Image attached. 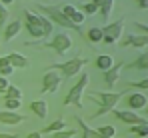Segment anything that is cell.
<instances>
[{
  "label": "cell",
  "mask_w": 148,
  "mask_h": 138,
  "mask_svg": "<svg viewBox=\"0 0 148 138\" xmlns=\"http://www.w3.org/2000/svg\"><path fill=\"white\" fill-rule=\"evenodd\" d=\"M100 30H102L104 36H110L112 40H118V38L122 36V30H124V18H118L116 22H112V24H106V26L100 28Z\"/></svg>",
  "instance_id": "obj_10"
},
{
  "label": "cell",
  "mask_w": 148,
  "mask_h": 138,
  "mask_svg": "<svg viewBox=\"0 0 148 138\" xmlns=\"http://www.w3.org/2000/svg\"><path fill=\"white\" fill-rule=\"evenodd\" d=\"M144 108H146V96L144 94L134 92V94L126 96V110L136 112V110H144Z\"/></svg>",
  "instance_id": "obj_9"
},
{
  "label": "cell",
  "mask_w": 148,
  "mask_h": 138,
  "mask_svg": "<svg viewBox=\"0 0 148 138\" xmlns=\"http://www.w3.org/2000/svg\"><path fill=\"white\" fill-rule=\"evenodd\" d=\"M96 132H98L100 136H106V138H114L116 136V128H114V126H100Z\"/></svg>",
  "instance_id": "obj_29"
},
{
  "label": "cell",
  "mask_w": 148,
  "mask_h": 138,
  "mask_svg": "<svg viewBox=\"0 0 148 138\" xmlns=\"http://www.w3.org/2000/svg\"><path fill=\"white\" fill-rule=\"evenodd\" d=\"M88 82H90V76H88L86 72H82V76L78 78V82H76L72 88H70V92L64 96V104H66V106H68V104H74V106H82V92L86 90Z\"/></svg>",
  "instance_id": "obj_4"
},
{
  "label": "cell",
  "mask_w": 148,
  "mask_h": 138,
  "mask_svg": "<svg viewBox=\"0 0 148 138\" xmlns=\"http://www.w3.org/2000/svg\"><path fill=\"white\" fill-rule=\"evenodd\" d=\"M74 134H76V132L68 128V130H58V132H54L52 138H74Z\"/></svg>",
  "instance_id": "obj_30"
},
{
  "label": "cell",
  "mask_w": 148,
  "mask_h": 138,
  "mask_svg": "<svg viewBox=\"0 0 148 138\" xmlns=\"http://www.w3.org/2000/svg\"><path fill=\"white\" fill-rule=\"evenodd\" d=\"M112 114L116 116L120 122H126L128 126H132V124H146V118H142L140 114H136L132 110H118V108H114Z\"/></svg>",
  "instance_id": "obj_8"
},
{
  "label": "cell",
  "mask_w": 148,
  "mask_h": 138,
  "mask_svg": "<svg viewBox=\"0 0 148 138\" xmlns=\"http://www.w3.org/2000/svg\"><path fill=\"white\" fill-rule=\"evenodd\" d=\"M124 96H126V90H120V92H88V98H92V100L98 102V110L92 114V118H98V116H104V114H108V112H112Z\"/></svg>",
  "instance_id": "obj_1"
},
{
  "label": "cell",
  "mask_w": 148,
  "mask_h": 138,
  "mask_svg": "<svg viewBox=\"0 0 148 138\" xmlns=\"http://www.w3.org/2000/svg\"><path fill=\"white\" fill-rule=\"evenodd\" d=\"M130 88H138V90H148V80H138V82H128Z\"/></svg>",
  "instance_id": "obj_31"
},
{
  "label": "cell",
  "mask_w": 148,
  "mask_h": 138,
  "mask_svg": "<svg viewBox=\"0 0 148 138\" xmlns=\"http://www.w3.org/2000/svg\"><path fill=\"white\" fill-rule=\"evenodd\" d=\"M4 66H8V58L6 56H0V68H4Z\"/></svg>",
  "instance_id": "obj_36"
},
{
  "label": "cell",
  "mask_w": 148,
  "mask_h": 138,
  "mask_svg": "<svg viewBox=\"0 0 148 138\" xmlns=\"http://www.w3.org/2000/svg\"><path fill=\"white\" fill-rule=\"evenodd\" d=\"M26 120L24 114L20 112H10V110H0V124H8V126H14V124H22Z\"/></svg>",
  "instance_id": "obj_14"
},
{
  "label": "cell",
  "mask_w": 148,
  "mask_h": 138,
  "mask_svg": "<svg viewBox=\"0 0 148 138\" xmlns=\"http://www.w3.org/2000/svg\"><path fill=\"white\" fill-rule=\"evenodd\" d=\"M128 68H138V70H146L148 68V54H140L132 64H128Z\"/></svg>",
  "instance_id": "obj_24"
},
{
  "label": "cell",
  "mask_w": 148,
  "mask_h": 138,
  "mask_svg": "<svg viewBox=\"0 0 148 138\" xmlns=\"http://www.w3.org/2000/svg\"><path fill=\"white\" fill-rule=\"evenodd\" d=\"M24 26L32 38H42V26H40L38 14H34L30 10H24Z\"/></svg>",
  "instance_id": "obj_6"
},
{
  "label": "cell",
  "mask_w": 148,
  "mask_h": 138,
  "mask_svg": "<svg viewBox=\"0 0 148 138\" xmlns=\"http://www.w3.org/2000/svg\"><path fill=\"white\" fill-rule=\"evenodd\" d=\"M88 64V58H72V60H66V62H56L52 64L48 70H58L62 74V78H72L76 74H80V70Z\"/></svg>",
  "instance_id": "obj_3"
},
{
  "label": "cell",
  "mask_w": 148,
  "mask_h": 138,
  "mask_svg": "<svg viewBox=\"0 0 148 138\" xmlns=\"http://www.w3.org/2000/svg\"><path fill=\"white\" fill-rule=\"evenodd\" d=\"M132 26H134V28H136V30H138V32H140L142 36H146V32H148V26H144L142 22H134Z\"/></svg>",
  "instance_id": "obj_33"
},
{
  "label": "cell",
  "mask_w": 148,
  "mask_h": 138,
  "mask_svg": "<svg viewBox=\"0 0 148 138\" xmlns=\"http://www.w3.org/2000/svg\"><path fill=\"white\" fill-rule=\"evenodd\" d=\"M38 18H40V26H42V38H48L52 28H54V24L50 22L46 16H42V14H38Z\"/></svg>",
  "instance_id": "obj_22"
},
{
  "label": "cell",
  "mask_w": 148,
  "mask_h": 138,
  "mask_svg": "<svg viewBox=\"0 0 148 138\" xmlns=\"http://www.w3.org/2000/svg\"><path fill=\"white\" fill-rule=\"evenodd\" d=\"M4 94V98H16V100H22V90L18 88V86H12V84H8V88L2 92Z\"/></svg>",
  "instance_id": "obj_23"
},
{
  "label": "cell",
  "mask_w": 148,
  "mask_h": 138,
  "mask_svg": "<svg viewBox=\"0 0 148 138\" xmlns=\"http://www.w3.org/2000/svg\"><path fill=\"white\" fill-rule=\"evenodd\" d=\"M6 20H8V8L0 2V26H4V24H6Z\"/></svg>",
  "instance_id": "obj_32"
},
{
  "label": "cell",
  "mask_w": 148,
  "mask_h": 138,
  "mask_svg": "<svg viewBox=\"0 0 148 138\" xmlns=\"http://www.w3.org/2000/svg\"><path fill=\"white\" fill-rule=\"evenodd\" d=\"M20 28H22V22H20V20H10V22L4 26V40L10 42V40L20 32Z\"/></svg>",
  "instance_id": "obj_16"
},
{
  "label": "cell",
  "mask_w": 148,
  "mask_h": 138,
  "mask_svg": "<svg viewBox=\"0 0 148 138\" xmlns=\"http://www.w3.org/2000/svg\"><path fill=\"white\" fill-rule=\"evenodd\" d=\"M0 94H2V90H0Z\"/></svg>",
  "instance_id": "obj_40"
},
{
  "label": "cell",
  "mask_w": 148,
  "mask_h": 138,
  "mask_svg": "<svg viewBox=\"0 0 148 138\" xmlns=\"http://www.w3.org/2000/svg\"><path fill=\"white\" fill-rule=\"evenodd\" d=\"M76 122H78V126H80V134H82V138H106V136H100L96 130H92L80 116H76Z\"/></svg>",
  "instance_id": "obj_17"
},
{
  "label": "cell",
  "mask_w": 148,
  "mask_h": 138,
  "mask_svg": "<svg viewBox=\"0 0 148 138\" xmlns=\"http://www.w3.org/2000/svg\"><path fill=\"white\" fill-rule=\"evenodd\" d=\"M26 138H42V134H40V132H30Z\"/></svg>",
  "instance_id": "obj_39"
},
{
  "label": "cell",
  "mask_w": 148,
  "mask_h": 138,
  "mask_svg": "<svg viewBox=\"0 0 148 138\" xmlns=\"http://www.w3.org/2000/svg\"><path fill=\"white\" fill-rule=\"evenodd\" d=\"M0 138H18L16 134H8V132H0Z\"/></svg>",
  "instance_id": "obj_38"
},
{
  "label": "cell",
  "mask_w": 148,
  "mask_h": 138,
  "mask_svg": "<svg viewBox=\"0 0 148 138\" xmlns=\"http://www.w3.org/2000/svg\"><path fill=\"white\" fill-rule=\"evenodd\" d=\"M18 108H20V100H16V98H4V110L18 112Z\"/></svg>",
  "instance_id": "obj_25"
},
{
  "label": "cell",
  "mask_w": 148,
  "mask_h": 138,
  "mask_svg": "<svg viewBox=\"0 0 148 138\" xmlns=\"http://www.w3.org/2000/svg\"><path fill=\"white\" fill-rule=\"evenodd\" d=\"M148 44V38L146 36H142V34H126L122 38V42L120 46L126 48V46H134V48H146Z\"/></svg>",
  "instance_id": "obj_13"
},
{
  "label": "cell",
  "mask_w": 148,
  "mask_h": 138,
  "mask_svg": "<svg viewBox=\"0 0 148 138\" xmlns=\"http://www.w3.org/2000/svg\"><path fill=\"white\" fill-rule=\"evenodd\" d=\"M122 68H124V62H116V64H112L110 68L104 72V82H106V86H114V84L118 82Z\"/></svg>",
  "instance_id": "obj_12"
},
{
  "label": "cell",
  "mask_w": 148,
  "mask_h": 138,
  "mask_svg": "<svg viewBox=\"0 0 148 138\" xmlns=\"http://www.w3.org/2000/svg\"><path fill=\"white\" fill-rule=\"evenodd\" d=\"M30 110L38 116V118H46V114H48V104L44 100H32L30 102Z\"/></svg>",
  "instance_id": "obj_18"
},
{
  "label": "cell",
  "mask_w": 148,
  "mask_h": 138,
  "mask_svg": "<svg viewBox=\"0 0 148 138\" xmlns=\"http://www.w3.org/2000/svg\"><path fill=\"white\" fill-rule=\"evenodd\" d=\"M60 82H62L60 74H56L54 70H46V74L42 78V94H54V92L58 90Z\"/></svg>",
  "instance_id": "obj_7"
},
{
  "label": "cell",
  "mask_w": 148,
  "mask_h": 138,
  "mask_svg": "<svg viewBox=\"0 0 148 138\" xmlns=\"http://www.w3.org/2000/svg\"><path fill=\"white\" fill-rule=\"evenodd\" d=\"M42 48H52V50H56L60 56H64V54L72 48V38L68 36V32H60V34H56L50 42H44Z\"/></svg>",
  "instance_id": "obj_5"
},
{
  "label": "cell",
  "mask_w": 148,
  "mask_h": 138,
  "mask_svg": "<svg viewBox=\"0 0 148 138\" xmlns=\"http://www.w3.org/2000/svg\"><path fill=\"white\" fill-rule=\"evenodd\" d=\"M60 10H62V14H64V16H66V18L74 24V26L82 24V22H84V18H86V16H84V14H82L76 6H72V4H64Z\"/></svg>",
  "instance_id": "obj_11"
},
{
  "label": "cell",
  "mask_w": 148,
  "mask_h": 138,
  "mask_svg": "<svg viewBox=\"0 0 148 138\" xmlns=\"http://www.w3.org/2000/svg\"><path fill=\"white\" fill-rule=\"evenodd\" d=\"M78 10H80L84 16H92V14H96V12H98V8H96L92 2H86V4H82V8H78Z\"/></svg>",
  "instance_id": "obj_28"
},
{
  "label": "cell",
  "mask_w": 148,
  "mask_h": 138,
  "mask_svg": "<svg viewBox=\"0 0 148 138\" xmlns=\"http://www.w3.org/2000/svg\"><path fill=\"white\" fill-rule=\"evenodd\" d=\"M130 132H132V134H138V136H142V138H146L148 136V126L146 124H132V126H130Z\"/></svg>",
  "instance_id": "obj_27"
},
{
  "label": "cell",
  "mask_w": 148,
  "mask_h": 138,
  "mask_svg": "<svg viewBox=\"0 0 148 138\" xmlns=\"http://www.w3.org/2000/svg\"><path fill=\"white\" fill-rule=\"evenodd\" d=\"M112 4H114V0H102L100 2V16H102V20H108V16H110V12H112Z\"/></svg>",
  "instance_id": "obj_21"
},
{
  "label": "cell",
  "mask_w": 148,
  "mask_h": 138,
  "mask_svg": "<svg viewBox=\"0 0 148 138\" xmlns=\"http://www.w3.org/2000/svg\"><path fill=\"white\" fill-rule=\"evenodd\" d=\"M86 36H88V40H90V42H102V30L96 28V26H94V28H90V30L86 32Z\"/></svg>",
  "instance_id": "obj_26"
},
{
  "label": "cell",
  "mask_w": 148,
  "mask_h": 138,
  "mask_svg": "<svg viewBox=\"0 0 148 138\" xmlns=\"http://www.w3.org/2000/svg\"><path fill=\"white\" fill-rule=\"evenodd\" d=\"M94 64H96V68H98V70L106 72V70L114 64V58H112L110 54H100L98 58H96V62H94Z\"/></svg>",
  "instance_id": "obj_20"
},
{
  "label": "cell",
  "mask_w": 148,
  "mask_h": 138,
  "mask_svg": "<svg viewBox=\"0 0 148 138\" xmlns=\"http://www.w3.org/2000/svg\"><path fill=\"white\" fill-rule=\"evenodd\" d=\"M138 2V6L142 8V10H146V6H148V0H136Z\"/></svg>",
  "instance_id": "obj_37"
},
{
  "label": "cell",
  "mask_w": 148,
  "mask_h": 138,
  "mask_svg": "<svg viewBox=\"0 0 148 138\" xmlns=\"http://www.w3.org/2000/svg\"><path fill=\"white\" fill-rule=\"evenodd\" d=\"M36 10H40L42 12V16H46L52 24H56V26H62V28H66V30H76L78 34H82V28L80 26H74L64 14H62V10L60 8H56V6H50V4H36Z\"/></svg>",
  "instance_id": "obj_2"
},
{
  "label": "cell",
  "mask_w": 148,
  "mask_h": 138,
  "mask_svg": "<svg viewBox=\"0 0 148 138\" xmlns=\"http://www.w3.org/2000/svg\"><path fill=\"white\" fill-rule=\"evenodd\" d=\"M12 72H14V68H12L10 64H8V66H4V68H0V74H2L4 78H8V76L12 74Z\"/></svg>",
  "instance_id": "obj_34"
},
{
  "label": "cell",
  "mask_w": 148,
  "mask_h": 138,
  "mask_svg": "<svg viewBox=\"0 0 148 138\" xmlns=\"http://www.w3.org/2000/svg\"><path fill=\"white\" fill-rule=\"evenodd\" d=\"M6 58H8V64L14 70L28 66V58H26L24 54H20V52H10V54H6Z\"/></svg>",
  "instance_id": "obj_15"
},
{
  "label": "cell",
  "mask_w": 148,
  "mask_h": 138,
  "mask_svg": "<svg viewBox=\"0 0 148 138\" xmlns=\"http://www.w3.org/2000/svg\"><path fill=\"white\" fill-rule=\"evenodd\" d=\"M6 88H8V80H6L4 76H0V90L4 92V90H6Z\"/></svg>",
  "instance_id": "obj_35"
},
{
  "label": "cell",
  "mask_w": 148,
  "mask_h": 138,
  "mask_svg": "<svg viewBox=\"0 0 148 138\" xmlns=\"http://www.w3.org/2000/svg\"><path fill=\"white\" fill-rule=\"evenodd\" d=\"M64 128H66L64 120H62V118H58V120H54V122L46 124V126L40 130V134H54V132H58V130H64Z\"/></svg>",
  "instance_id": "obj_19"
}]
</instances>
